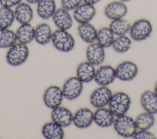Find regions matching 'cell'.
Instances as JSON below:
<instances>
[{
    "label": "cell",
    "instance_id": "6da1fadb",
    "mask_svg": "<svg viewBox=\"0 0 157 139\" xmlns=\"http://www.w3.org/2000/svg\"><path fill=\"white\" fill-rule=\"evenodd\" d=\"M29 54V50L27 45L17 42L9 48L6 56V61L11 66H18L26 62Z\"/></svg>",
    "mask_w": 157,
    "mask_h": 139
},
{
    "label": "cell",
    "instance_id": "7a4b0ae2",
    "mask_svg": "<svg viewBox=\"0 0 157 139\" xmlns=\"http://www.w3.org/2000/svg\"><path fill=\"white\" fill-rule=\"evenodd\" d=\"M51 42L57 50L64 53L72 51L75 45L74 37L68 31L58 29L53 32Z\"/></svg>",
    "mask_w": 157,
    "mask_h": 139
},
{
    "label": "cell",
    "instance_id": "3957f363",
    "mask_svg": "<svg viewBox=\"0 0 157 139\" xmlns=\"http://www.w3.org/2000/svg\"><path fill=\"white\" fill-rule=\"evenodd\" d=\"M116 132L122 137H132L137 130L135 120L126 115L116 116L113 124Z\"/></svg>",
    "mask_w": 157,
    "mask_h": 139
},
{
    "label": "cell",
    "instance_id": "277c9868",
    "mask_svg": "<svg viewBox=\"0 0 157 139\" xmlns=\"http://www.w3.org/2000/svg\"><path fill=\"white\" fill-rule=\"evenodd\" d=\"M153 26L147 19L140 18L131 24L129 34L131 39L134 41H143L147 39L151 34Z\"/></svg>",
    "mask_w": 157,
    "mask_h": 139
},
{
    "label": "cell",
    "instance_id": "5b68a950",
    "mask_svg": "<svg viewBox=\"0 0 157 139\" xmlns=\"http://www.w3.org/2000/svg\"><path fill=\"white\" fill-rule=\"evenodd\" d=\"M131 99L124 92H117L113 94L109 103V108L115 116L126 113L131 106Z\"/></svg>",
    "mask_w": 157,
    "mask_h": 139
},
{
    "label": "cell",
    "instance_id": "8992f818",
    "mask_svg": "<svg viewBox=\"0 0 157 139\" xmlns=\"http://www.w3.org/2000/svg\"><path fill=\"white\" fill-rule=\"evenodd\" d=\"M83 89V83L77 77L69 78L62 87L64 97L68 100L77 99L81 95Z\"/></svg>",
    "mask_w": 157,
    "mask_h": 139
},
{
    "label": "cell",
    "instance_id": "52a82bcc",
    "mask_svg": "<svg viewBox=\"0 0 157 139\" xmlns=\"http://www.w3.org/2000/svg\"><path fill=\"white\" fill-rule=\"evenodd\" d=\"M112 94V91L107 86H100L91 94L90 103L96 108L105 107L109 105Z\"/></svg>",
    "mask_w": 157,
    "mask_h": 139
},
{
    "label": "cell",
    "instance_id": "ba28073f",
    "mask_svg": "<svg viewBox=\"0 0 157 139\" xmlns=\"http://www.w3.org/2000/svg\"><path fill=\"white\" fill-rule=\"evenodd\" d=\"M63 98L64 97L62 88L55 85L50 86L47 88L43 95V101L45 105L52 110L60 106Z\"/></svg>",
    "mask_w": 157,
    "mask_h": 139
},
{
    "label": "cell",
    "instance_id": "9c48e42d",
    "mask_svg": "<svg viewBox=\"0 0 157 139\" xmlns=\"http://www.w3.org/2000/svg\"><path fill=\"white\" fill-rule=\"evenodd\" d=\"M116 76L119 80L128 81L134 79L138 73L137 66L130 61L120 62L115 68Z\"/></svg>",
    "mask_w": 157,
    "mask_h": 139
},
{
    "label": "cell",
    "instance_id": "30bf717a",
    "mask_svg": "<svg viewBox=\"0 0 157 139\" xmlns=\"http://www.w3.org/2000/svg\"><path fill=\"white\" fill-rule=\"evenodd\" d=\"M116 78L115 69L111 66L104 65L96 70L94 80L99 86H107L112 83Z\"/></svg>",
    "mask_w": 157,
    "mask_h": 139
},
{
    "label": "cell",
    "instance_id": "8fae6325",
    "mask_svg": "<svg viewBox=\"0 0 157 139\" xmlns=\"http://www.w3.org/2000/svg\"><path fill=\"white\" fill-rule=\"evenodd\" d=\"M73 11V18L78 24L90 23L96 12L94 6L83 2Z\"/></svg>",
    "mask_w": 157,
    "mask_h": 139
},
{
    "label": "cell",
    "instance_id": "7c38bea8",
    "mask_svg": "<svg viewBox=\"0 0 157 139\" xmlns=\"http://www.w3.org/2000/svg\"><path fill=\"white\" fill-rule=\"evenodd\" d=\"M73 116L74 115L69 108L61 105L52 109L51 113L52 121L63 128L73 123Z\"/></svg>",
    "mask_w": 157,
    "mask_h": 139
},
{
    "label": "cell",
    "instance_id": "4fadbf2b",
    "mask_svg": "<svg viewBox=\"0 0 157 139\" xmlns=\"http://www.w3.org/2000/svg\"><path fill=\"white\" fill-rule=\"evenodd\" d=\"M127 12L128 7L125 2L118 0L109 2L104 8L105 17L111 20L123 18Z\"/></svg>",
    "mask_w": 157,
    "mask_h": 139
},
{
    "label": "cell",
    "instance_id": "5bb4252c",
    "mask_svg": "<svg viewBox=\"0 0 157 139\" xmlns=\"http://www.w3.org/2000/svg\"><path fill=\"white\" fill-rule=\"evenodd\" d=\"M86 57L87 61L94 66L100 65L105 60L104 48L98 42L90 43L86 50Z\"/></svg>",
    "mask_w": 157,
    "mask_h": 139
},
{
    "label": "cell",
    "instance_id": "9a60e30c",
    "mask_svg": "<svg viewBox=\"0 0 157 139\" xmlns=\"http://www.w3.org/2000/svg\"><path fill=\"white\" fill-rule=\"evenodd\" d=\"M52 18L58 29L68 31L73 25V18L69 11L62 7L56 9Z\"/></svg>",
    "mask_w": 157,
    "mask_h": 139
},
{
    "label": "cell",
    "instance_id": "2e32d148",
    "mask_svg": "<svg viewBox=\"0 0 157 139\" xmlns=\"http://www.w3.org/2000/svg\"><path fill=\"white\" fill-rule=\"evenodd\" d=\"M94 121V113L88 108H81L74 115L73 124L78 129L90 127Z\"/></svg>",
    "mask_w": 157,
    "mask_h": 139
},
{
    "label": "cell",
    "instance_id": "e0dca14e",
    "mask_svg": "<svg viewBox=\"0 0 157 139\" xmlns=\"http://www.w3.org/2000/svg\"><path fill=\"white\" fill-rule=\"evenodd\" d=\"M15 20L20 24L30 23L34 17L33 9L30 4L21 2L15 7Z\"/></svg>",
    "mask_w": 157,
    "mask_h": 139
},
{
    "label": "cell",
    "instance_id": "ac0fdd59",
    "mask_svg": "<svg viewBox=\"0 0 157 139\" xmlns=\"http://www.w3.org/2000/svg\"><path fill=\"white\" fill-rule=\"evenodd\" d=\"M115 116L109 108L105 107L97 108L94 112V122L101 127H108L113 125Z\"/></svg>",
    "mask_w": 157,
    "mask_h": 139
},
{
    "label": "cell",
    "instance_id": "d6986e66",
    "mask_svg": "<svg viewBox=\"0 0 157 139\" xmlns=\"http://www.w3.org/2000/svg\"><path fill=\"white\" fill-rule=\"evenodd\" d=\"M52 35L51 27L46 23H40L34 28V40L41 45H47L51 42Z\"/></svg>",
    "mask_w": 157,
    "mask_h": 139
},
{
    "label": "cell",
    "instance_id": "ffe728a7",
    "mask_svg": "<svg viewBox=\"0 0 157 139\" xmlns=\"http://www.w3.org/2000/svg\"><path fill=\"white\" fill-rule=\"evenodd\" d=\"M56 9L55 0H40L37 3L36 12L42 20H47L52 18Z\"/></svg>",
    "mask_w": 157,
    "mask_h": 139
},
{
    "label": "cell",
    "instance_id": "44dd1931",
    "mask_svg": "<svg viewBox=\"0 0 157 139\" xmlns=\"http://www.w3.org/2000/svg\"><path fill=\"white\" fill-rule=\"evenodd\" d=\"M96 73L94 66L88 61L78 64L76 70V77L83 83H89L94 80Z\"/></svg>",
    "mask_w": 157,
    "mask_h": 139
},
{
    "label": "cell",
    "instance_id": "7402d4cb",
    "mask_svg": "<svg viewBox=\"0 0 157 139\" xmlns=\"http://www.w3.org/2000/svg\"><path fill=\"white\" fill-rule=\"evenodd\" d=\"M42 134L47 139H63L65 135L63 127L52 121L43 126Z\"/></svg>",
    "mask_w": 157,
    "mask_h": 139
},
{
    "label": "cell",
    "instance_id": "603a6c76",
    "mask_svg": "<svg viewBox=\"0 0 157 139\" xmlns=\"http://www.w3.org/2000/svg\"><path fill=\"white\" fill-rule=\"evenodd\" d=\"M77 32L80 38L85 43L90 44L96 41L98 30L90 23L79 24Z\"/></svg>",
    "mask_w": 157,
    "mask_h": 139
},
{
    "label": "cell",
    "instance_id": "cb8c5ba5",
    "mask_svg": "<svg viewBox=\"0 0 157 139\" xmlns=\"http://www.w3.org/2000/svg\"><path fill=\"white\" fill-rule=\"evenodd\" d=\"M140 103L145 111L157 113V94L155 91H145L140 96Z\"/></svg>",
    "mask_w": 157,
    "mask_h": 139
},
{
    "label": "cell",
    "instance_id": "d4e9b609",
    "mask_svg": "<svg viewBox=\"0 0 157 139\" xmlns=\"http://www.w3.org/2000/svg\"><path fill=\"white\" fill-rule=\"evenodd\" d=\"M15 34L17 42L21 43L27 45L34 40V28L31 23L20 24Z\"/></svg>",
    "mask_w": 157,
    "mask_h": 139
},
{
    "label": "cell",
    "instance_id": "484cf974",
    "mask_svg": "<svg viewBox=\"0 0 157 139\" xmlns=\"http://www.w3.org/2000/svg\"><path fill=\"white\" fill-rule=\"evenodd\" d=\"M115 38L114 34L109 27H103L98 31L96 42L104 48H108L112 47Z\"/></svg>",
    "mask_w": 157,
    "mask_h": 139
},
{
    "label": "cell",
    "instance_id": "4316f807",
    "mask_svg": "<svg viewBox=\"0 0 157 139\" xmlns=\"http://www.w3.org/2000/svg\"><path fill=\"white\" fill-rule=\"evenodd\" d=\"M130 27V23L123 18L112 20L109 26L114 35L117 36L126 35L129 33Z\"/></svg>",
    "mask_w": 157,
    "mask_h": 139
},
{
    "label": "cell",
    "instance_id": "83f0119b",
    "mask_svg": "<svg viewBox=\"0 0 157 139\" xmlns=\"http://www.w3.org/2000/svg\"><path fill=\"white\" fill-rule=\"evenodd\" d=\"M136 126L139 130H148L151 128L155 122L154 115L147 111L139 114L135 119Z\"/></svg>",
    "mask_w": 157,
    "mask_h": 139
},
{
    "label": "cell",
    "instance_id": "f1b7e54d",
    "mask_svg": "<svg viewBox=\"0 0 157 139\" xmlns=\"http://www.w3.org/2000/svg\"><path fill=\"white\" fill-rule=\"evenodd\" d=\"M17 42L15 32L9 28H0V48H9Z\"/></svg>",
    "mask_w": 157,
    "mask_h": 139
},
{
    "label": "cell",
    "instance_id": "f546056e",
    "mask_svg": "<svg viewBox=\"0 0 157 139\" xmlns=\"http://www.w3.org/2000/svg\"><path fill=\"white\" fill-rule=\"evenodd\" d=\"M15 20L14 10L12 8L2 7L0 8V28L8 29Z\"/></svg>",
    "mask_w": 157,
    "mask_h": 139
},
{
    "label": "cell",
    "instance_id": "4dcf8cb0",
    "mask_svg": "<svg viewBox=\"0 0 157 139\" xmlns=\"http://www.w3.org/2000/svg\"><path fill=\"white\" fill-rule=\"evenodd\" d=\"M131 45V39L124 35L117 36L115 38L112 47L117 53H124L130 49Z\"/></svg>",
    "mask_w": 157,
    "mask_h": 139
},
{
    "label": "cell",
    "instance_id": "1f68e13d",
    "mask_svg": "<svg viewBox=\"0 0 157 139\" xmlns=\"http://www.w3.org/2000/svg\"><path fill=\"white\" fill-rule=\"evenodd\" d=\"M82 2L83 0H61V7L69 11L74 10Z\"/></svg>",
    "mask_w": 157,
    "mask_h": 139
},
{
    "label": "cell",
    "instance_id": "d6a6232c",
    "mask_svg": "<svg viewBox=\"0 0 157 139\" xmlns=\"http://www.w3.org/2000/svg\"><path fill=\"white\" fill-rule=\"evenodd\" d=\"M132 138L134 139H155L156 137L148 130H139L136 131Z\"/></svg>",
    "mask_w": 157,
    "mask_h": 139
},
{
    "label": "cell",
    "instance_id": "836d02e7",
    "mask_svg": "<svg viewBox=\"0 0 157 139\" xmlns=\"http://www.w3.org/2000/svg\"><path fill=\"white\" fill-rule=\"evenodd\" d=\"M22 2V0H0V5L2 7L12 8L16 7Z\"/></svg>",
    "mask_w": 157,
    "mask_h": 139
},
{
    "label": "cell",
    "instance_id": "e575fe53",
    "mask_svg": "<svg viewBox=\"0 0 157 139\" xmlns=\"http://www.w3.org/2000/svg\"><path fill=\"white\" fill-rule=\"evenodd\" d=\"M101 0H83V2H85L86 4H90V5H93L94 6L95 4H96L97 3H98L99 2H100Z\"/></svg>",
    "mask_w": 157,
    "mask_h": 139
},
{
    "label": "cell",
    "instance_id": "d590c367",
    "mask_svg": "<svg viewBox=\"0 0 157 139\" xmlns=\"http://www.w3.org/2000/svg\"><path fill=\"white\" fill-rule=\"evenodd\" d=\"M28 3L30 4H37L40 0H25Z\"/></svg>",
    "mask_w": 157,
    "mask_h": 139
},
{
    "label": "cell",
    "instance_id": "8d00e7d4",
    "mask_svg": "<svg viewBox=\"0 0 157 139\" xmlns=\"http://www.w3.org/2000/svg\"><path fill=\"white\" fill-rule=\"evenodd\" d=\"M154 91H155V92L157 94V81H156V84H155V90H154Z\"/></svg>",
    "mask_w": 157,
    "mask_h": 139
},
{
    "label": "cell",
    "instance_id": "74e56055",
    "mask_svg": "<svg viewBox=\"0 0 157 139\" xmlns=\"http://www.w3.org/2000/svg\"><path fill=\"white\" fill-rule=\"evenodd\" d=\"M118 1H122V2H129V1H131V0H118Z\"/></svg>",
    "mask_w": 157,
    "mask_h": 139
}]
</instances>
